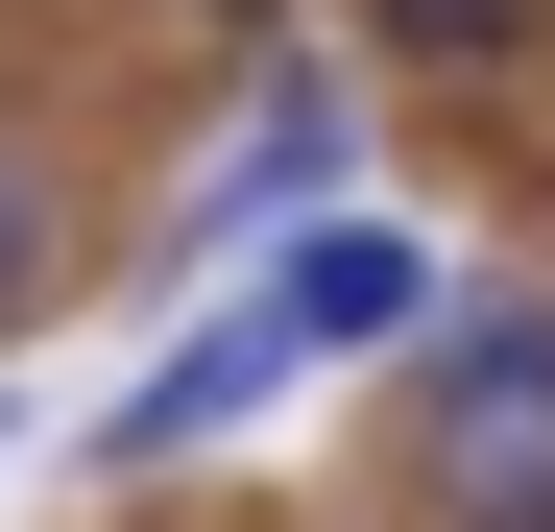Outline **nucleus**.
<instances>
[{
    "label": "nucleus",
    "instance_id": "nucleus-1",
    "mask_svg": "<svg viewBox=\"0 0 555 532\" xmlns=\"http://www.w3.org/2000/svg\"><path fill=\"white\" fill-rule=\"evenodd\" d=\"M411 484L459 532H555V315H411Z\"/></svg>",
    "mask_w": 555,
    "mask_h": 532
},
{
    "label": "nucleus",
    "instance_id": "nucleus-2",
    "mask_svg": "<svg viewBox=\"0 0 555 532\" xmlns=\"http://www.w3.org/2000/svg\"><path fill=\"white\" fill-rule=\"evenodd\" d=\"M291 364H314V315H291V291H242V315H194V339H169V364H145V388L98 411V484H145V460H194V435H242L266 388H291Z\"/></svg>",
    "mask_w": 555,
    "mask_h": 532
},
{
    "label": "nucleus",
    "instance_id": "nucleus-3",
    "mask_svg": "<svg viewBox=\"0 0 555 532\" xmlns=\"http://www.w3.org/2000/svg\"><path fill=\"white\" fill-rule=\"evenodd\" d=\"M338 169H362V98L314 49H266V98H242V145L194 169V242H266V218H338Z\"/></svg>",
    "mask_w": 555,
    "mask_h": 532
},
{
    "label": "nucleus",
    "instance_id": "nucleus-4",
    "mask_svg": "<svg viewBox=\"0 0 555 532\" xmlns=\"http://www.w3.org/2000/svg\"><path fill=\"white\" fill-rule=\"evenodd\" d=\"M266 291L314 315V364H362V339H411V315H435V266H411L387 218H291V266H266Z\"/></svg>",
    "mask_w": 555,
    "mask_h": 532
},
{
    "label": "nucleus",
    "instance_id": "nucleus-5",
    "mask_svg": "<svg viewBox=\"0 0 555 532\" xmlns=\"http://www.w3.org/2000/svg\"><path fill=\"white\" fill-rule=\"evenodd\" d=\"M411 73H507V49H555V0H362Z\"/></svg>",
    "mask_w": 555,
    "mask_h": 532
},
{
    "label": "nucleus",
    "instance_id": "nucleus-6",
    "mask_svg": "<svg viewBox=\"0 0 555 532\" xmlns=\"http://www.w3.org/2000/svg\"><path fill=\"white\" fill-rule=\"evenodd\" d=\"M49 266H73V242H49V145L0 122V315H49Z\"/></svg>",
    "mask_w": 555,
    "mask_h": 532
},
{
    "label": "nucleus",
    "instance_id": "nucleus-7",
    "mask_svg": "<svg viewBox=\"0 0 555 532\" xmlns=\"http://www.w3.org/2000/svg\"><path fill=\"white\" fill-rule=\"evenodd\" d=\"M194 25H266V0H194Z\"/></svg>",
    "mask_w": 555,
    "mask_h": 532
}]
</instances>
